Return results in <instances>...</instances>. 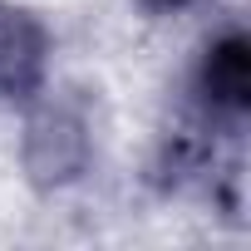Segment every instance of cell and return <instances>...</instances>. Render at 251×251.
Listing matches in <instances>:
<instances>
[{
    "label": "cell",
    "mask_w": 251,
    "mask_h": 251,
    "mask_svg": "<svg viewBox=\"0 0 251 251\" xmlns=\"http://www.w3.org/2000/svg\"><path fill=\"white\" fill-rule=\"evenodd\" d=\"M143 10H153V15H168V10H182V5H192V0H138Z\"/></svg>",
    "instance_id": "cell-4"
},
{
    "label": "cell",
    "mask_w": 251,
    "mask_h": 251,
    "mask_svg": "<svg viewBox=\"0 0 251 251\" xmlns=\"http://www.w3.org/2000/svg\"><path fill=\"white\" fill-rule=\"evenodd\" d=\"M89 158V123L74 103H50L30 118L25 138V163L40 182H64L84 168Z\"/></svg>",
    "instance_id": "cell-1"
},
{
    "label": "cell",
    "mask_w": 251,
    "mask_h": 251,
    "mask_svg": "<svg viewBox=\"0 0 251 251\" xmlns=\"http://www.w3.org/2000/svg\"><path fill=\"white\" fill-rule=\"evenodd\" d=\"M45 69H50V35L45 25L0 0V99H30L45 89Z\"/></svg>",
    "instance_id": "cell-3"
},
{
    "label": "cell",
    "mask_w": 251,
    "mask_h": 251,
    "mask_svg": "<svg viewBox=\"0 0 251 251\" xmlns=\"http://www.w3.org/2000/svg\"><path fill=\"white\" fill-rule=\"evenodd\" d=\"M197 94H202V108L207 118H222V123H241L246 103H251V54H246V35L231 25L222 30L207 54H202V69H197Z\"/></svg>",
    "instance_id": "cell-2"
}]
</instances>
